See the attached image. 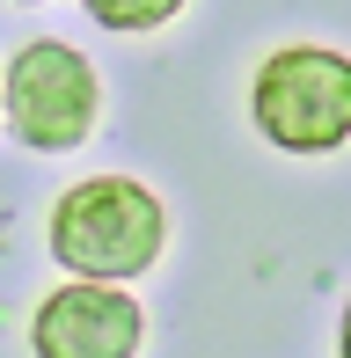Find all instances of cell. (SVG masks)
Segmentation results:
<instances>
[{
  "instance_id": "cell-7",
  "label": "cell",
  "mask_w": 351,
  "mask_h": 358,
  "mask_svg": "<svg viewBox=\"0 0 351 358\" xmlns=\"http://www.w3.org/2000/svg\"><path fill=\"white\" fill-rule=\"evenodd\" d=\"M15 8H37V0H15Z\"/></svg>"
},
{
  "instance_id": "cell-3",
  "label": "cell",
  "mask_w": 351,
  "mask_h": 358,
  "mask_svg": "<svg viewBox=\"0 0 351 358\" xmlns=\"http://www.w3.org/2000/svg\"><path fill=\"white\" fill-rule=\"evenodd\" d=\"M0 110L29 154H73V146H88L95 117H103V80L73 44L37 37L0 73Z\"/></svg>"
},
{
  "instance_id": "cell-4",
  "label": "cell",
  "mask_w": 351,
  "mask_h": 358,
  "mask_svg": "<svg viewBox=\"0 0 351 358\" xmlns=\"http://www.w3.org/2000/svg\"><path fill=\"white\" fill-rule=\"evenodd\" d=\"M147 315L124 285L103 278H73L59 292H44L29 315V351L37 358H139Z\"/></svg>"
},
{
  "instance_id": "cell-2",
  "label": "cell",
  "mask_w": 351,
  "mask_h": 358,
  "mask_svg": "<svg viewBox=\"0 0 351 358\" xmlns=\"http://www.w3.org/2000/svg\"><path fill=\"white\" fill-rule=\"evenodd\" d=\"M249 117L278 154H337L351 139V59L329 44H278L249 80Z\"/></svg>"
},
{
  "instance_id": "cell-1",
  "label": "cell",
  "mask_w": 351,
  "mask_h": 358,
  "mask_svg": "<svg viewBox=\"0 0 351 358\" xmlns=\"http://www.w3.org/2000/svg\"><path fill=\"white\" fill-rule=\"evenodd\" d=\"M162 241H169V213L132 176H88L52 205V256L73 278L132 285L139 271L162 264Z\"/></svg>"
},
{
  "instance_id": "cell-6",
  "label": "cell",
  "mask_w": 351,
  "mask_h": 358,
  "mask_svg": "<svg viewBox=\"0 0 351 358\" xmlns=\"http://www.w3.org/2000/svg\"><path fill=\"white\" fill-rule=\"evenodd\" d=\"M337 358H351V300H344V322H337Z\"/></svg>"
},
{
  "instance_id": "cell-5",
  "label": "cell",
  "mask_w": 351,
  "mask_h": 358,
  "mask_svg": "<svg viewBox=\"0 0 351 358\" xmlns=\"http://www.w3.org/2000/svg\"><path fill=\"white\" fill-rule=\"evenodd\" d=\"M103 29H117V37H139V29H162L183 15V0H81Z\"/></svg>"
}]
</instances>
